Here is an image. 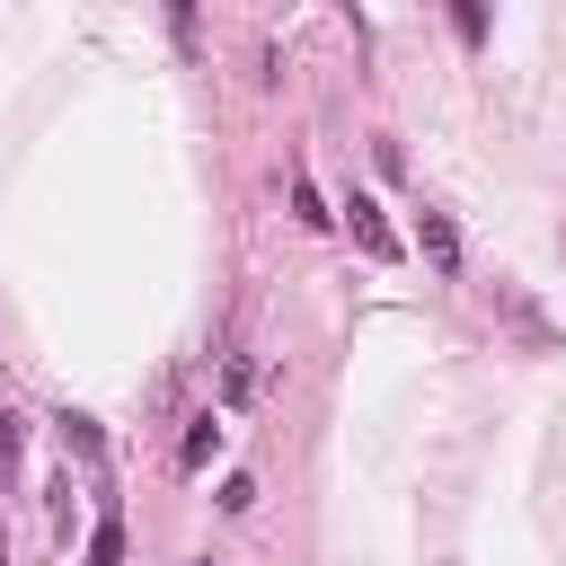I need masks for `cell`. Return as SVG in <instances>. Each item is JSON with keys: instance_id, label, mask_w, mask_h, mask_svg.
I'll list each match as a JSON object with an SVG mask.
<instances>
[{"instance_id": "1", "label": "cell", "mask_w": 566, "mask_h": 566, "mask_svg": "<svg viewBox=\"0 0 566 566\" xmlns=\"http://www.w3.org/2000/svg\"><path fill=\"white\" fill-rule=\"evenodd\" d=\"M424 248H433V265H460V239H451L442 212H424Z\"/></svg>"}, {"instance_id": "2", "label": "cell", "mask_w": 566, "mask_h": 566, "mask_svg": "<svg viewBox=\"0 0 566 566\" xmlns=\"http://www.w3.org/2000/svg\"><path fill=\"white\" fill-rule=\"evenodd\" d=\"M62 442H71V451H80V460H97V451H106V442H97V424H88V416H62Z\"/></svg>"}, {"instance_id": "3", "label": "cell", "mask_w": 566, "mask_h": 566, "mask_svg": "<svg viewBox=\"0 0 566 566\" xmlns=\"http://www.w3.org/2000/svg\"><path fill=\"white\" fill-rule=\"evenodd\" d=\"M9 451H18V416L0 407V460H9Z\"/></svg>"}]
</instances>
